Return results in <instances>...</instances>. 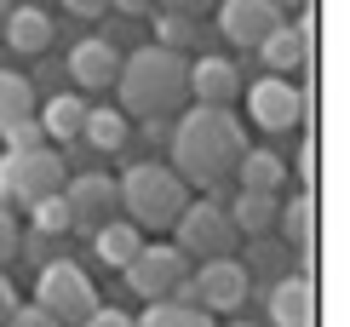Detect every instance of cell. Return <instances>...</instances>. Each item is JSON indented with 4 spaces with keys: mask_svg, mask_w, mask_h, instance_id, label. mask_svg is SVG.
<instances>
[{
    "mask_svg": "<svg viewBox=\"0 0 350 327\" xmlns=\"http://www.w3.org/2000/svg\"><path fill=\"white\" fill-rule=\"evenodd\" d=\"M258 57L270 64V75L299 81L304 69H310V57H316V18H310V12H293V18H282L265 40H258Z\"/></svg>",
    "mask_w": 350,
    "mask_h": 327,
    "instance_id": "obj_9",
    "label": "cell"
},
{
    "mask_svg": "<svg viewBox=\"0 0 350 327\" xmlns=\"http://www.w3.org/2000/svg\"><path fill=\"white\" fill-rule=\"evenodd\" d=\"M35 103H40L35 81H29V75H12V69H0V132L18 127V121H29V115H35Z\"/></svg>",
    "mask_w": 350,
    "mask_h": 327,
    "instance_id": "obj_23",
    "label": "cell"
},
{
    "mask_svg": "<svg viewBox=\"0 0 350 327\" xmlns=\"http://www.w3.org/2000/svg\"><path fill=\"white\" fill-rule=\"evenodd\" d=\"M133 327H213V316H207V310H196V304L161 299V304L144 310V316H133Z\"/></svg>",
    "mask_w": 350,
    "mask_h": 327,
    "instance_id": "obj_25",
    "label": "cell"
},
{
    "mask_svg": "<svg viewBox=\"0 0 350 327\" xmlns=\"http://www.w3.org/2000/svg\"><path fill=\"white\" fill-rule=\"evenodd\" d=\"M81 138L92 144V150H104V155H115L126 138H133V121H126V109H104V103H86V121H81Z\"/></svg>",
    "mask_w": 350,
    "mask_h": 327,
    "instance_id": "obj_22",
    "label": "cell"
},
{
    "mask_svg": "<svg viewBox=\"0 0 350 327\" xmlns=\"http://www.w3.org/2000/svg\"><path fill=\"white\" fill-rule=\"evenodd\" d=\"M293 172H299V184L310 189V178H316V144H310V138H299V155H293Z\"/></svg>",
    "mask_w": 350,
    "mask_h": 327,
    "instance_id": "obj_30",
    "label": "cell"
},
{
    "mask_svg": "<svg viewBox=\"0 0 350 327\" xmlns=\"http://www.w3.org/2000/svg\"><path fill=\"white\" fill-rule=\"evenodd\" d=\"M236 92H241V69L230 64V57L207 52V57L189 64V98H196V103H224V109H230Z\"/></svg>",
    "mask_w": 350,
    "mask_h": 327,
    "instance_id": "obj_16",
    "label": "cell"
},
{
    "mask_svg": "<svg viewBox=\"0 0 350 327\" xmlns=\"http://www.w3.org/2000/svg\"><path fill=\"white\" fill-rule=\"evenodd\" d=\"M282 23V12L270 0H218V35L241 52H258V40Z\"/></svg>",
    "mask_w": 350,
    "mask_h": 327,
    "instance_id": "obj_13",
    "label": "cell"
},
{
    "mask_svg": "<svg viewBox=\"0 0 350 327\" xmlns=\"http://www.w3.org/2000/svg\"><path fill=\"white\" fill-rule=\"evenodd\" d=\"M189 276V259L172 241H144L133 252V264H126V287L138 293V299H150V304H161L172 299V287Z\"/></svg>",
    "mask_w": 350,
    "mask_h": 327,
    "instance_id": "obj_8",
    "label": "cell"
},
{
    "mask_svg": "<svg viewBox=\"0 0 350 327\" xmlns=\"http://www.w3.org/2000/svg\"><path fill=\"white\" fill-rule=\"evenodd\" d=\"M64 75L75 92H104V86H115V75H121V47H109V40H75L64 57Z\"/></svg>",
    "mask_w": 350,
    "mask_h": 327,
    "instance_id": "obj_12",
    "label": "cell"
},
{
    "mask_svg": "<svg viewBox=\"0 0 350 327\" xmlns=\"http://www.w3.org/2000/svg\"><path fill=\"white\" fill-rule=\"evenodd\" d=\"M247 115L265 132H304V121H310V92L299 81H287V75H265V81L247 86Z\"/></svg>",
    "mask_w": 350,
    "mask_h": 327,
    "instance_id": "obj_7",
    "label": "cell"
},
{
    "mask_svg": "<svg viewBox=\"0 0 350 327\" xmlns=\"http://www.w3.org/2000/svg\"><path fill=\"white\" fill-rule=\"evenodd\" d=\"M275 12H282V18H293V12H310V0H270Z\"/></svg>",
    "mask_w": 350,
    "mask_h": 327,
    "instance_id": "obj_36",
    "label": "cell"
},
{
    "mask_svg": "<svg viewBox=\"0 0 350 327\" xmlns=\"http://www.w3.org/2000/svg\"><path fill=\"white\" fill-rule=\"evenodd\" d=\"M35 304L46 310V316H57V327H81L98 310V287H92V276H86L75 259H52V264H40Z\"/></svg>",
    "mask_w": 350,
    "mask_h": 327,
    "instance_id": "obj_5",
    "label": "cell"
},
{
    "mask_svg": "<svg viewBox=\"0 0 350 327\" xmlns=\"http://www.w3.org/2000/svg\"><path fill=\"white\" fill-rule=\"evenodd\" d=\"M172 247L184 252V259H236V247H241V235L236 224H230V213L218 201H184V213H178V224H172Z\"/></svg>",
    "mask_w": 350,
    "mask_h": 327,
    "instance_id": "obj_6",
    "label": "cell"
},
{
    "mask_svg": "<svg viewBox=\"0 0 350 327\" xmlns=\"http://www.w3.org/2000/svg\"><path fill=\"white\" fill-rule=\"evenodd\" d=\"M155 6H167V12H189V18H201L207 6H218V0H155Z\"/></svg>",
    "mask_w": 350,
    "mask_h": 327,
    "instance_id": "obj_35",
    "label": "cell"
},
{
    "mask_svg": "<svg viewBox=\"0 0 350 327\" xmlns=\"http://www.w3.org/2000/svg\"><path fill=\"white\" fill-rule=\"evenodd\" d=\"M0 138H6V150H40V144H46V132H40V121H35V115H29V121L6 127V132H0Z\"/></svg>",
    "mask_w": 350,
    "mask_h": 327,
    "instance_id": "obj_27",
    "label": "cell"
},
{
    "mask_svg": "<svg viewBox=\"0 0 350 327\" xmlns=\"http://www.w3.org/2000/svg\"><path fill=\"white\" fill-rule=\"evenodd\" d=\"M64 155L52 150V144H40V150H6L0 155V201H12V207H35V201H46L64 189Z\"/></svg>",
    "mask_w": 350,
    "mask_h": 327,
    "instance_id": "obj_4",
    "label": "cell"
},
{
    "mask_svg": "<svg viewBox=\"0 0 350 327\" xmlns=\"http://www.w3.org/2000/svg\"><path fill=\"white\" fill-rule=\"evenodd\" d=\"M275 196H258V189H236V207H224L230 213V224H236V235H247V241H253V235H270L275 230Z\"/></svg>",
    "mask_w": 350,
    "mask_h": 327,
    "instance_id": "obj_21",
    "label": "cell"
},
{
    "mask_svg": "<svg viewBox=\"0 0 350 327\" xmlns=\"http://www.w3.org/2000/svg\"><path fill=\"white\" fill-rule=\"evenodd\" d=\"M35 121L46 132V144H75L81 138V121H86V92H52L46 103H35Z\"/></svg>",
    "mask_w": 350,
    "mask_h": 327,
    "instance_id": "obj_18",
    "label": "cell"
},
{
    "mask_svg": "<svg viewBox=\"0 0 350 327\" xmlns=\"http://www.w3.org/2000/svg\"><path fill=\"white\" fill-rule=\"evenodd\" d=\"M150 29H155V47H167V52H184V47H196V18L189 12H167V6H155L150 12Z\"/></svg>",
    "mask_w": 350,
    "mask_h": 327,
    "instance_id": "obj_24",
    "label": "cell"
},
{
    "mask_svg": "<svg viewBox=\"0 0 350 327\" xmlns=\"http://www.w3.org/2000/svg\"><path fill=\"white\" fill-rule=\"evenodd\" d=\"M6 12H12V0H0V23H6Z\"/></svg>",
    "mask_w": 350,
    "mask_h": 327,
    "instance_id": "obj_37",
    "label": "cell"
},
{
    "mask_svg": "<svg viewBox=\"0 0 350 327\" xmlns=\"http://www.w3.org/2000/svg\"><path fill=\"white\" fill-rule=\"evenodd\" d=\"M265 310H270L275 327H316V281H310V270L275 276L270 293H265Z\"/></svg>",
    "mask_w": 350,
    "mask_h": 327,
    "instance_id": "obj_14",
    "label": "cell"
},
{
    "mask_svg": "<svg viewBox=\"0 0 350 327\" xmlns=\"http://www.w3.org/2000/svg\"><path fill=\"white\" fill-rule=\"evenodd\" d=\"M109 12H115V18H150L155 0H109Z\"/></svg>",
    "mask_w": 350,
    "mask_h": 327,
    "instance_id": "obj_32",
    "label": "cell"
},
{
    "mask_svg": "<svg viewBox=\"0 0 350 327\" xmlns=\"http://www.w3.org/2000/svg\"><path fill=\"white\" fill-rule=\"evenodd\" d=\"M92 247H98V259H104L109 270H126L133 252L144 247V230L133 224V218H104V224L92 230Z\"/></svg>",
    "mask_w": 350,
    "mask_h": 327,
    "instance_id": "obj_20",
    "label": "cell"
},
{
    "mask_svg": "<svg viewBox=\"0 0 350 327\" xmlns=\"http://www.w3.org/2000/svg\"><path fill=\"white\" fill-rule=\"evenodd\" d=\"M236 327H253V322H236Z\"/></svg>",
    "mask_w": 350,
    "mask_h": 327,
    "instance_id": "obj_38",
    "label": "cell"
},
{
    "mask_svg": "<svg viewBox=\"0 0 350 327\" xmlns=\"http://www.w3.org/2000/svg\"><path fill=\"white\" fill-rule=\"evenodd\" d=\"M115 92H121V109L150 121V115H172L189 98V57L167 52L155 40L121 52V75H115Z\"/></svg>",
    "mask_w": 350,
    "mask_h": 327,
    "instance_id": "obj_2",
    "label": "cell"
},
{
    "mask_svg": "<svg viewBox=\"0 0 350 327\" xmlns=\"http://www.w3.org/2000/svg\"><path fill=\"white\" fill-rule=\"evenodd\" d=\"M81 327H133V316H126V310H115V304H98Z\"/></svg>",
    "mask_w": 350,
    "mask_h": 327,
    "instance_id": "obj_31",
    "label": "cell"
},
{
    "mask_svg": "<svg viewBox=\"0 0 350 327\" xmlns=\"http://www.w3.org/2000/svg\"><path fill=\"white\" fill-rule=\"evenodd\" d=\"M69 12H75V18H104L109 12V0H64Z\"/></svg>",
    "mask_w": 350,
    "mask_h": 327,
    "instance_id": "obj_34",
    "label": "cell"
},
{
    "mask_svg": "<svg viewBox=\"0 0 350 327\" xmlns=\"http://www.w3.org/2000/svg\"><path fill=\"white\" fill-rule=\"evenodd\" d=\"M29 213H35V235H46V241L75 230V218H69V207H64V189H57V196H46V201H35Z\"/></svg>",
    "mask_w": 350,
    "mask_h": 327,
    "instance_id": "obj_26",
    "label": "cell"
},
{
    "mask_svg": "<svg viewBox=\"0 0 350 327\" xmlns=\"http://www.w3.org/2000/svg\"><path fill=\"white\" fill-rule=\"evenodd\" d=\"M18 235H23V230L12 224V213H6V207H0V270H6V264L18 259Z\"/></svg>",
    "mask_w": 350,
    "mask_h": 327,
    "instance_id": "obj_28",
    "label": "cell"
},
{
    "mask_svg": "<svg viewBox=\"0 0 350 327\" xmlns=\"http://www.w3.org/2000/svg\"><path fill=\"white\" fill-rule=\"evenodd\" d=\"M52 18L40 6H12L6 12V23H0V40H6L12 52H23V57H35V52H46L52 47Z\"/></svg>",
    "mask_w": 350,
    "mask_h": 327,
    "instance_id": "obj_17",
    "label": "cell"
},
{
    "mask_svg": "<svg viewBox=\"0 0 350 327\" xmlns=\"http://www.w3.org/2000/svg\"><path fill=\"white\" fill-rule=\"evenodd\" d=\"M64 207H69V218H75V230H98L115 213V178L92 172V167L69 172L64 178Z\"/></svg>",
    "mask_w": 350,
    "mask_h": 327,
    "instance_id": "obj_11",
    "label": "cell"
},
{
    "mask_svg": "<svg viewBox=\"0 0 350 327\" xmlns=\"http://www.w3.org/2000/svg\"><path fill=\"white\" fill-rule=\"evenodd\" d=\"M184 201H189V184L167 167V161H138V167H126L121 184H115V207H121L138 230H172L178 213H184Z\"/></svg>",
    "mask_w": 350,
    "mask_h": 327,
    "instance_id": "obj_3",
    "label": "cell"
},
{
    "mask_svg": "<svg viewBox=\"0 0 350 327\" xmlns=\"http://www.w3.org/2000/svg\"><path fill=\"white\" fill-rule=\"evenodd\" d=\"M275 230H282L287 252L299 259V270H310V247H316V196L299 189L287 207H275Z\"/></svg>",
    "mask_w": 350,
    "mask_h": 327,
    "instance_id": "obj_15",
    "label": "cell"
},
{
    "mask_svg": "<svg viewBox=\"0 0 350 327\" xmlns=\"http://www.w3.org/2000/svg\"><path fill=\"white\" fill-rule=\"evenodd\" d=\"M6 327H57V316H46L40 304H18V310L6 316Z\"/></svg>",
    "mask_w": 350,
    "mask_h": 327,
    "instance_id": "obj_29",
    "label": "cell"
},
{
    "mask_svg": "<svg viewBox=\"0 0 350 327\" xmlns=\"http://www.w3.org/2000/svg\"><path fill=\"white\" fill-rule=\"evenodd\" d=\"M247 150V132L241 121L224 109V103H196V109H184L178 121H172L167 132V167L184 178V184L207 189V196H218V189L230 184V172H236V161Z\"/></svg>",
    "mask_w": 350,
    "mask_h": 327,
    "instance_id": "obj_1",
    "label": "cell"
},
{
    "mask_svg": "<svg viewBox=\"0 0 350 327\" xmlns=\"http://www.w3.org/2000/svg\"><path fill=\"white\" fill-rule=\"evenodd\" d=\"M189 281H196V310H207V316L241 310L247 304V287H253V276L241 270V259H207Z\"/></svg>",
    "mask_w": 350,
    "mask_h": 327,
    "instance_id": "obj_10",
    "label": "cell"
},
{
    "mask_svg": "<svg viewBox=\"0 0 350 327\" xmlns=\"http://www.w3.org/2000/svg\"><path fill=\"white\" fill-rule=\"evenodd\" d=\"M236 189H258V196H275V189L287 184V161L275 155V150H241L236 161Z\"/></svg>",
    "mask_w": 350,
    "mask_h": 327,
    "instance_id": "obj_19",
    "label": "cell"
},
{
    "mask_svg": "<svg viewBox=\"0 0 350 327\" xmlns=\"http://www.w3.org/2000/svg\"><path fill=\"white\" fill-rule=\"evenodd\" d=\"M18 310V287H12V276L0 270V327H6V316Z\"/></svg>",
    "mask_w": 350,
    "mask_h": 327,
    "instance_id": "obj_33",
    "label": "cell"
}]
</instances>
